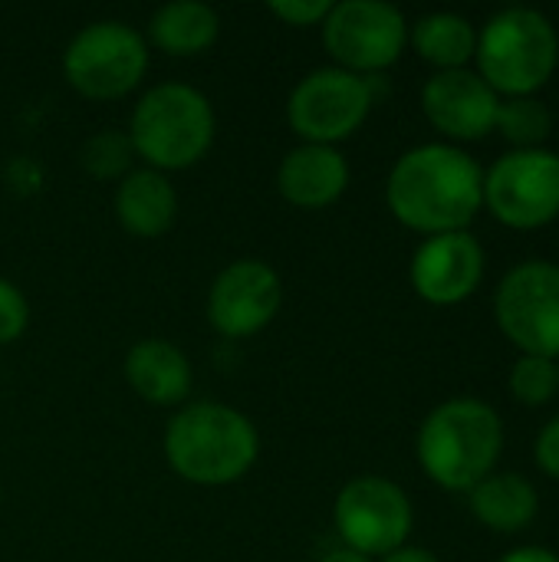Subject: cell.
<instances>
[{"instance_id":"25","label":"cell","mask_w":559,"mask_h":562,"mask_svg":"<svg viewBox=\"0 0 559 562\" xmlns=\"http://www.w3.org/2000/svg\"><path fill=\"white\" fill-rule=\"evenodd\" d=\"M329 7H333L329 0H273L270 13L280 16L290 26H313V23L326 20Z\"/></svg>"},{"instance_id":"11","label":"cell","mask_w":559,"mask_h":562,"mask_svg":"<svg viewBox=\"0 0 559 562\" xmlns=\"http://www.w3.org/2000/svg\"><path fill=\"white\" fill-rule=\"evenodd\" d=\"M412 520L415 514L409 494L395 481L376 474L349 481L333 507V524L343 537V547L369 560L402 550L412 533Z\"/></svg>"},{"instance_id":"29","label":"cell","mask_w":559,"mask_h":562,"mask_svg":"<svg viewBox=\"0 0 559 562\" xmlns=\"http://www.w3.org/2000/svg\"><path fill=\"white\" fill-rule=\"evenodd\" d=\"M320 562H372L369 557H362V553H356V550H349V547H339V550H329L326 557Z\"/></svg>"},{"instance_id":"13","label":"cell","mask_w":559,"mask_h":562,"mask_svg":"<svg viewBox=\"0 0 559 562\" xmlns=\"http://www.w3.org/2000/svg\"><path fill=\"white\" fill-rule=\"evenodd\" d=\"M412 286L432 306H455L468 300L484 277V247L468 231L435 234L422 240L412 257Z\"/></svg>"},{"instance_id":"3","label":"cell","mask_w":559,"mask_h":562,"mask_svg":"<svg viewBox=\"0 0 559 562\" xmlns=\"http://www.w3.org/2000/svg\"><path fill=\"white\" fill-rule=\"evenodd\" d=\"M501 448V415L481 398L441 402L428 412L415 441L422 471L445 491H471L494 474Z\"/></svg>"},{"instance_id":"16","label":"cell","mask_w":559,"mask_h":562,"mask_svg":"<svg viewBox=\"0 0 559 562\" xmlns=\"http://www.w3.org/2000/svg\"><path fill=\"white\" fill-rule=\"evenodd\" d=\"M125 382L132 392L158 408L181 405L191 392V362L168 339H142L125 352Z\"/></svg>"},{"instance_id":"30","label":"cell","mask_w":559,"mask_h":562,"mask_svg":"<svg viewBox=\"0 0 559 562\" xmlns=\"http://www.w3.org/2000/svg\"><path fill=\"white\" fill-rule=\"evenodd\" d=\"M557 375H559V362H557Z\"/></svg>"},{"instance_id":"12","label":"cell","mask_w":559,"mask_h":562,"mask_svg":"<svg viewBox=\"0 0 559 562\" xmlns=\"http://www.w3.org/2000/svg\"><path fill=\"white\" fill-rule=\"evenodd\" d=\"M283 303V283L264 260L227 263L208 293V323L227 339H247L273 323Z\"/></svg>"},{"instance_id":"17","label":"cell","mask_w":559,"mask_h":562,"mask_svg":"<svg viewBox=\"0 0 559 562\" xmlns=\"http://www.w3.org/2000/svg\"><path fill=\"white\" fill-rule=\"evenodd\" d=\"M178 214V194L171 181L155 168H135L119 181L115 217L132 237H161Z\"/></svg>"},{"instance_id":"14","label":"cell","mask_w":559,"mask_h":562,"mask_svg":"<svg viewBox=\"0 0 559 562\" xmlns=\"http://www.w3.org/2000/svg\"><path fill=\"white\" fill-rule=\"evenodd\" d=\"M497 105L501 95L468 66L435 72L422 89V109L428 122L455 142L484 138L494 128Z\"/></svg>"},{"instance_id":"18","label":"cell","mask_w":559,"mask_h":562,"mask_svg":"<svg viewBox=\"0 0 559 562\" xmlns=\"http://www.w3.org/2000/svg\"><path fill=\"white\" fill-rule=\"evenodd\" d=\"M471 514L497 533H521L540 514L537 487L521 474H488L468 491Z\"/></svg>"},{"instance_id":"2","label":"cell","mask_w":559,"mask_h":562,"mask_svg":"<svg viewBox=\"0 0 559 562\" xmlns=\"http://www.w3.org/2000/svg\"><path fill=\"white\" fill-rule=\"evenodd\" d=\"M260 454L254 422L217 402L181 408L165 428V458L171 471L198 487H224L241 481Z\"/></svg>"},{"instance_id":"8","label":"cell","mask_w":559,"mask_h":562,"mask_svg":"<svg viewBox=\"0 0 559 562\" xmlns=\"http://www.w3.org/2000/svg\"><path fill=\"white\" fill-rule=\"evenodd\" d=\"M501 333L524 356H559V263L527 260L504 273L494 293Z\"/></svg>"},{"instance_id":"9","label":"cell","mask_w":559,"mask_h":562,"mask_svg":"<svg viewBox=\"0 0 559 562\" xmlns=\"http://www.w3.org/2000/svg\"><path fill=\"white\" fill-rule=\"evenodd\" d=\"M409 43L405 13L385 0H343L323 20V46L339 69L356 76L382 72L399 63Z\"/></svg>"},{"instance_id":"23","label":"cell","mask_w":559,"mask_h":562,"mask_svg":"<svg viewBox=\"0 0 559 562\" xmlns=\"http://www.w3.org/2000/svg\"><path fill=\"white\" fill-rule=\"evenodd\" d=\"M507 389L517 402H524L530 408L547 405L559 392L557 362L544 359V356H521L507 375Z\"/></svg>"},{"instance_id":"15","label":"cell","mask_w":559,"mask_h":562,"mask_svg":"<svg viewBox=\"0 0 559 562\" xmlns=\"http://www.w3.org/2000/svg\"><path fill=\"white\" fill-rule=\"evenodd\" d=\"M277 188L283 201L303 211L329 207L349 188V161L336 145H297L277 168Z\"/></svg>"},{"instance_id":"1","label":"cell","mask_w":559,"mask_h":562,"mask_svg":"<svg viewBox=\"0 0 559 562\" xmlns=\"http://www.w3.org/2000/svg\"><path fill=\"white\" fill-rule=\"evenodd\" d=\"M385 201L395 221L428 237L468 231L484 207V171L465 148L428 142L392 165Z\"/></svg>"},{"instance_id":"28","label":"cell","mask_w":559,"mask_h":562,"mask_svg":"<svg viewBox=\"0 0 559 562\" xmlns=\"http://www.w3.org/2000/svg\"><path fill=\"white\" fill-rule=\"evenodd\" d=\"M382 562H441L435 553L422 550V547H402L389 557H382Z\"/></svg>"},{"instance_id":"19","label":"cell","mask_w":559,"mask_h":562,"mask_svg":"<svg viewBox=\"0 0 559 562\" xmlns=\"http://www.w3.org/2000/svg\"><path fill=\"white\" fill-rule=\"evenodd\" d=\"M221 33V16L201 0H171L158 7L148 20V40L168 56H198L214 46Z\"/></svg>"},{"instance_id":"4","label":"cell","mask_w":559,"mask_h":562,"mask_svg":"<svg viewBox=\"0 0 559 562\" xmlns=\"http://www.w3.org/2000/svg\"><path fill=\"white\" fill-rule=\"evenodd\" d=\"M214 109L208 95L188 82L152 86L128 122V142L155 171H181L198 165L214 145Z\"/></svg>"},{"instance_id":"7","label":"cell","mask_w":559,"mask_h":562,"mask_svg":"<svg viewBox=\"0 0 559 562\" xmlns=\"http://www.w3.org/2000/svg\"><path fill=\"white\" fill-rule=\"evenodd\" d=\"M376 92L369 76L339 66L306 72L287 102V122L306 145H336L349 138L372 112Z\"/></svg>"},{"instance_id":"26","label":"cell","mask_w":559,"mask_h":562,"mask_svg":"<svg viewBox=\"0 0 559 562\" xmlns=\"http://www.w3.org/2000/svg\"><path fill=\"white\" fill-rule=\"evenodd\" d=\"M534 461H537V468L544 474H550L554 481H559V415L540 428L537 445H534Z\"/></svg>"},{"instance_id":"21","label":"cell","mask_w":559,"mask_h":562,"mask_svg":"<svg viewBox=\"0 0 559 562\" xmlns=\"http://www.w3.org/2000/svg\"><path fill=\"white\" fill-rule=\"evenodd\" d=\"M494 128L517 148H544L554 132V112L537 95H507L497 105Z\"/></svg>"},{"instance_id":"22","label":"cell","mask_w":559,"mask_h":562,"mask_svg":"<svg viewBox=\"0 0 559 562\" xmlns=\"http://www.w3.org/2000/svg\"><path fill=\"white\" fill-rule=\"evenodd\" d=\"M132 142L128 135L115 132V128H105V132H96L92 138L82 142V151H79V165L99 178V181H109V178H125L128 175V161H132Z\"/></svg>"},{"instance_id":"20","label":"cell","mask_w":559,"mask_h":562,"mask_svg":"<svg viewBox=\"0 0 559 562\" xmlns=\"http://www.w3.org/2000/svg\"><path fill=\"white\" fill-rule=\"evenodd\" d=\"M409 40L415 46V53L432 63L438 72L445 69H465L468 59L478 49V30L468 16L451 13V10H438V13H425L415 20V26H409Z\"/></svg>"},{"instance_id":"24","label":"cell","mask_w":559,"mask_h":562,"mask_svg":"<svg viewBox=\"0 0 559 562\" xmlns=\"http://www.w3.org/2000/svg\"><path fill=\"white\" fill-rule=\"evenodd\" d=\"M30 326V306L26 296L0 277V346L16 342Z\"/></svg>"},{"instance_id":"6","label":"cell","mask_w":559,"mask_h":562,"mask_svg":"<svg viewBox=\"0 0 559 562\" xmlns=\"http://www.w3.org/2000/svg\"><path fill=\"white\" fill-rule=\"evenodd\" d=\"M145 69L148 43L122 20L82 26L63 53L66 82L86 99H122L145 79Z\"/></svg>"},{"instance_id":"10","label":"cell","mask_w":559,"mask_h":562,"mask_svg":"<svg viewBox=\"0 0 559 562\" xmlns=\"http://www.w3.org/2000/svg\"><path fill=\"white\" fill-rule=\"evenodd\" d=\"M484 204L517 231H534L559 217V155L550 148L504 151L484 171Z\"/></svg>"},{"instance_id":"27","label":"cell","mask_w":559,"mask_h":562,"mask_svg":"<svg viewBox=\"0 0 559 562\" xmlns=\"http://www.w3.org/2000/svg\"><path fill=\"white\" fill-rule=\"evenodd\" d=\"M501 562H559V557L547 547H517Z\"/></svg>"},{"instance_id":"5","label":"cell","mask_w":559,"mask_h":562,"mask_svg":"<svg viewBox=\"0 0 559 562\" xmlns=\"http://www.w3.org/2000/svg\"><path fill=\"white\" fill-rule=\"evenodd\" d=\"M474 59L497 95H534L557 69V26L534 7H504L481 26Z\"/></svg>"}]
</instances>
